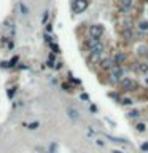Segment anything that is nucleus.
Here are the masks:
<instances>
[{"mask_svg": "<svg viewBox=\"0 0 148 153\" xmlns=\"http://www.w3.org/2000/svg\"><path fill=\"white\" fill-rule=\"evenodd\" d=\"M139 27H140V30H148V21H142L139 24Z\"/></svg>", "mask_w": 148, "mask_h": 153, "instance_id": "nucleus-15", "label": "nucleus"}, {"mask_svg": "<svg viewBox=\"0 0 148 153\" xmlns=\"http://www.w3.org/2000/svg\"><path fill=\"white\" fill-rule=\"evenodd\" d=\"M119 85H121V88L124 89V91H131V89L137 88V83H135L134 80H131V78H123Z\"/></svg>", "mask_w": 148, "mask_h": 153, "instance_id": "nucleus-2", "label": "nucleus"}, {"mask_svg": "<svg viewBox=\"0 0 148 153\" xmlns=\"http://www.w3.org/2000/svg\"><path fill=\"white\" fill-rule=\"evenodd\" d=\"M131 5H132V0H121V10L123 11H129Z\"/></svg>", "mask_w": 148, "mask_h": 153, "instance_id": "nucleus-11", "label": "nucleus"}, {"mask_svg": "<svg viewBox=\"0 0 148 153\" xmlns=\"http://www.w3.org/2000/svg\"><path fill=\"white\" fill-rule=\"evenodd\" d=\"M100 61H102V54L91 53V56H89V62H91V64H96V62H100Z\"/></svg>", "mask_w": 148, "mask_h": 153, "instance_id": "nucleus-8", "label": "nucleus"}, {"mask_svg": "<svg viewBox=\"0 0 148 153\" xmlns=\"http://www.w3.org/2000/svg\"><path fill=\"white\" fill-rule=\"evenodd\" d=\"M123 37L126 38V40H131V38L134 37V32H132L131 27H127V29H124V30H123Z\"/></svg>", "mask_w": 148, "mask_h": 153, "instance_id": "nucleus-10", "label": "nucleus"}, {"mask_svg": "<svg viewBox=\"0 0 148 153\" xmlns=\"http://www.w3.org/2000/svg\"><path fill=\"white\" fill-rule=\"evenodd\" d=\"M13 94H14V88L8 89V97H13Z\"/></svg>", "mask_w": 148, "mask_h": 153, "instance_id": "nucleus-23", "label": "nucleus"}, {"mask_svg": "<svg viewBox=\"0 0 148 153\" xmlns=\"http://www.w3.org/2000/svg\"><path fill=\"white\" fill-rule=\"evenodd\" d=\"M89 34H91V37H96V38H100L104 34V26L102 24H92L89 27Z\"/></svg>", "mask_w": 148, "mask_h": 153, "instance_id": "nucleus-1", "label": "nucleus"}, {"mask_svg": "<svg viewBox=\"0 0 148 153\" xmlns=\"http://www.w3.org/2000/svg\"><path fill=\"white\" fill-rule=\"evenodd\" d=\"M139 115H140V113H139L137 110H132V112L129 113V118H137Z\"/></svg>", "mask_w": 148, "mask_h": 153, "instance_id": "nucleus-17", "label": "nucleus"}, {"mask_svg": "<svg viewBox=\"0 0 148 153\" xmlns=\"http://www.w3.org/2000/svg\"><path fill=\"white\" fill-rule=\"evenodd\" d=\"M123 69H121V65H115L113 70H112V78H113V81H121L123 80Z\"/></svg>", "mask_w": 148, "mask_h": 153, "instance_id": "nucleus-4", "label": "nucleus"}, {"mask_svg": "<svg viewBox=\"0 0 148 153\" xmlns=\"http://www.w3.org/2000/svg\"><path fill=\"white\" fill-rule=\"evenodd\" d=\"M143 2H148V0H143Z\"/></svg>", "mask_w": 148, "mask_h": 153, "instance_id": "nucleus-26", "label": "nucleus"}, {"mask_svg": "<svg viewBox=\"0 0 148 153\" xmlns=\"http://www.w3.org/2000/svg\"><path fill=\"white\" fill-rule=\"evenodd\" d=\"M38 128V123H37V121H35V123H30L29 124V129H37Z\"/></svg>", "mask_w": 148, "mask_h": 153, "instance_id": "nucleus-18", "label": "nucleus"}, {"mask_svg": "<svg viewBox=\"0 0 148 153\" xmlns=\"http://www.w3.org/2000/svg\"><path fill=\"white\" fill-rule=\"evenodd\" d=\"M137 131H140V132H142V131H145V124H142V123L137 124Z\"/></svg>", "mask_w": 148, "mask_h": 153, "instance_id": "nucleus-19", "label": "nucleus"}, {"mask_svg": "<svg viewBox=\"0 0 148 153\" xmlns=\"http://www.w3.org/2000/svg\"><path fill=\"white\" fill-rule=\"evenodd\" d=\"M113 153H123V152H119V150H113Z\"/></svg>", "mask_w": 148, "mask_h": 153, "instance_id": "nucleus-25", "label": "nucleus"}, {"mask_svg": "<svg viewBox=\"0 0 148 153\" xmlns=\"http://www.w3.org/2000/svg\"><path fill=\"white\" fill-rule=\"evenodd\" d=\"M99 42H100L99 38H96V37H91V38H88V40H86V46H88L89 50H91L92 46H94L96 43H99Z\"/></svg>", "mask_w": 148, "mask_h": 153, "instance_id": "nucleus-12", "label": "nucleus"}, {"mask_svg": "<svg viewBox=\"0 0 148 153\" xmlns=\"http://www.w3.org/2000/svg\"><path fill=\"white\" fill-rule=\"evenodd\" d=\"M100 67H102L104 70H113L115 62H113V59H108V57H105V59L100 61Z\"/></svg>", "mask_w": 148, "mask_h": 153, "instance_id": "nucleus-6", "label": "nucleus"}, {"mask_svg": "<svg viewBox=\"0 0 148 153\" xmlns=\"http://www.w3.org/2000/svg\"><path fill=\"white\" fill-rule=\"evenodd\" d=\"M107 139H110L112 142H119V144H127V140L124 139H118V137H112V136H107Z\"/></svg>", "mask_w": 148, "mask_h": 153, "instance_id": "nucleus-13", "label": "nucleus"}, {"mask_svg": "<svg viewBox=\"0 0 148 153\" xmlns=\"http://www.w3.org/2000/svg\"><path fill=\"white\" fill-rule=\"evenodd\" d=\"M48 16H49V14H48V11H45V14H43V19H41V21H43V24H45L46 21H48Z\"/></svg>", "mask_w": 148, "mask_h": 153, "instance_id": "nucleus-21", "label": "nucleus"}, {"mask_svg": "<svg viewBox=\"0 0 148 153\" xmlns=\"http://www.w3.org/2000/svg\"><path fill=\"white\" fill-rule=\"evenodd\" d=\"M123 104H124V105H132V101H131V99H124Z\"/></svg>", "mask_w": 148, "mask_h": 153, "instance_id": "nucleus-22", "label": "nucleus"}, {"mask_svg": "<svg viewBox=\"0 0 148 153\" xmlns=\"http://www.w3.org/2000/svg\"><path fill=\"white\" fill-rule=\"evenodd\" d=\"M51 48H53V51H54V53H59V46H57V45H54V43H51Z\"/></svg>", "mask_w": 148, "mask_h": 153, "instance_id": "nucleus-20", "label": "nucleus"}, {"mask_svg": "<svg viewBox=\"0 0 148 153\" xmlns=\"http://www.w3.org/2000/svg\"><path fill=\"white\" fill-rule=\"evenodd\" d=\"M127 59V56L123 53V51H116L115 53V56H113V62H115V65H119V64H123L124 61Z\"/></svg>", "mask_w": 148, "mask_h": 153, "instance_id": "nucleus-5", "label": "nucleus"}, {"mask_svg": "<svg viewBox=\"0 0 148 153\" xmlns=\"http://www.w3.org/2000/svg\"><path fill=\"white\" fill-rule=\"evenodd\" d=\"M147 83H148V78H147Z\"/></svg>", "mask_w": 148, "mask_h": 153, "instance_id": "nucleus-27", "label": "nucleus"}, {"mask_svg": "<svg viewBox=\"0 0 148 153\" xmlns=\"http://www.w3.org/2000/svg\"><path fill=\"white\" fill-rule=\"evenodd\" d=\"M104 50H105V45H104L102 42H99V43H96V45L92 46V48L89 50V51H91V53H96V54H102Z\"/></svg>", "mask_w": 148, "mask_h": 153, "instance_id": "nucleus-7", "label": "nucleus"}, {"mask_svg": "<svg viewBox=\"0 0 148 153\" xmlns=\"http://www.w3.org/2000/svg\"><path fill=\"white\" fill-rule=\"evenodd\" d=\"M142 150H143V152H148V144H143V145H142Z\"/></svg>", "mask_w": 148, "mask_h": 153, "instance_id": "nucleus-24", "label": "nucleus"}, {"mask_svg": "<svg viewBox=\"0 0 148 153\" xmlns=\"http://www.w3.org/2000/svg\"><path fill=\"white\" fill-rule=\"evenodd\" d=\"M67 115H69V118H72L73 121L78 120V112H77L75 108H72V107H69V108H67Z\"/></svg>", "mask_w": 148, "mask_h": 153, "instance_id": "nucleus-9", "label": "nucleus"}, {"mask_svg": "<svg viewBox=\"0 0 148 153\" xmlns=\"http://www.w3.org/2000/svg\"><path fill=\"white\" fill-rule=\"evenodd\" d=\"M139 70H140L142 73H147V72H148V64H140V65H139Z\"/></svg>", "mask_w": 148, "mask_h": 153, "instance_id": "nucleus-14", "label": "nucleus"}, {"mask_svg": "<svg viewBox=\"0 0 148 153\" xmlns=\"http://www.w3.org/2000/svg\"><path fill=\"white\" fill-rule=\"evenodd\" d=\"M88 8V0H75L73 3V11L75 13H83Z\"/></svg>", "mask_w": 148, "mask_h": 153, "instance_id": "nucleus-3", "label": "nucleus"}, {"mask_svg": "<svg viewBox=\"0 0 148 153\" xmlns=\"http://www.w3.org/2000/svg\"><path fill=\"white\" fill-rule=\"evenodd\" d=\"M19 8H21V13H22V14H27V13H29V10H27V6L24 5V3H21V5H19Z\"/></svg>", "mask_w": 148, "mask_h": 153, "instance_id": "nucleus-16", "label": "nucleus"}]
</instances>
